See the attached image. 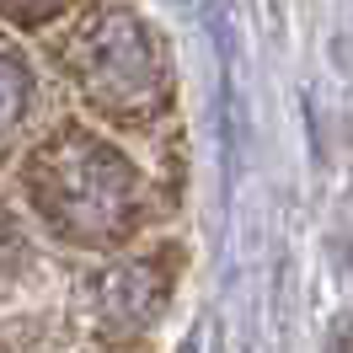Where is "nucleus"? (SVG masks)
<instances>
[{
  "label": "nucleus",
  "mask_w": 353,
  "mask_h": 353,
  "mask_svg": "<svg viewBox=\"0 0 353 353\" xmlns=\"http://www.w3.org/2000/svg\"><path fill=\"white\" fill-rule=\"evenodd\" d=\"M70 65H75L81 91L112 118H150L166 102V59L155 48L150 27L129 11L97 17Z\"/></svg>",
  "instance_id": "nucleus-1"
},
{
  "label": "nucleus",
  "mask_w": 353,
  "mask_h": 353,
  "mask_svg": "<svg viewBox=\"0 0 353 353\" xmlns=\"http://www.w3.org/2000/svg\"><path fill=\"white\" fill-rule=\"evenodd\" d=\"M38 182H54V220H91L97 230L129 225V166L86 134H65L38 155Z\"/></svg>",
  "instance_id": "nucleus-2"
},
{
  "label": "nucleus",
  "mask_w": 353,
  "mask_h": 353,
  "mask_svg": "<svg viewBox=\"0 0 353 353\" xmlns=\"http://www.w3.org/2000/svg\"><path fill=\"white\" fill-rule=\"evenodd\" d=\"M22 102H27V75H22V65H17V59H6V54H0V139L17 129Z\"/></svg>",
  "instance_id": "nucleus-3"
},
{
  "label": "nucleus",
  "mask_w": 353,
  "mask_h": 353,
  "mask_svg": "<svg viewBox=\"0 0 353 353\" xmlns=\"http://www.w3.org/2000/svg\"><path fill=\"white\" fill-rule=\"evenodd\" d=\"M65 0H0V11L6 17H17V22H43V17H54Z\"/></svg>",
  "instance_id": "nucleus-4"
}]
</instances>
